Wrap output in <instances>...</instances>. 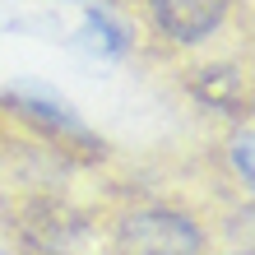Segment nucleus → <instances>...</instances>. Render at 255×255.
<instances>
[{
	"instance_id": "nucleus-1",
	"label": "nucleus",
	"mask_w": 255,
	"mask_h": 255,
	"mask_svg": "<svg viewBox=\"0 0 255 255\" xmlns=\"http://www.w3.org/2000/svg\"><path fill=\"white\" fill-rule=\"evenodd\" d=\"M116 251L121 255H204L209 237L186 209L139 204L116 218Z\"/></svg>"
},
{
	"instance_id": "nucleus-2",
	"label": "nucleus",
	"mask_w": 255,
	"mask_h": 255,
	"mask_svg": "<svg viewBox=\"0 0 255 255\" xmlns=\"http://www.w3.org/2000/svg\"><path fill=\"white\" fill-rule=\"evenodd\" d=\"M5 107L19 116L23 126H33L42 139H51L56 148H79V153H88V158L102 153L98 130L88 126L61 93H51V88H42V84H9L5 88Z\"/></svg>"
},
{
	"instance_id": "nucleus-3",
	"label": "nucleus",
	"mask_w": 255,
	"mask_h": 255,
	"mask_svg": "<svg viewBox=\"0 0 255 255\" xmlns=\"http://www.w3.org/2000/svg\"><path fill=\"white\" fill-rule=\"evenodd\" d=\"M14 232H19L23 251H33V255H74L88 237V218L74 204L42 195V200L19 204Z\"/></svg>"
},
{
	"instance_id": "nucleus-4",
	"label": "nucleus",
	"mask_w": 255,
	"mask_h": 255,
	"mask_svg": "<svg viewBox=\"0 0 255 255\" xmlns=\"http://www.w3.org/2000/svg\"><path fill=\"white\" fill-rule=\"evenodd\" d=\"M148 19L167 42L176 47H200L228 23L232 0H144Z\"/></svg>"
},
{
	"instance_id": "nucleus-5",
	"label": "nucleus",
	"mask_w": 255,
	"mask_h": 255,
	"mask_svg": "<svg viewBox=\"0 0 255 255\" xmlns=\"http://www.w3.org/2000/svg\"><path fill=\"white\" fill-rule=\"evenodd\" d=\"M190 88H195V98H200L204 107H214L223 116H237V121L251 116V79H246V70H237V65H204V70H195Z\"/></svg>"
},
{
	"instance_id": "nucleus-6",
	"label": "nucleus",
	"mask_w": 255,
	"mask_h": 255,
	"mask_svg": "<svg viewBox=\"0 0 255 255\" xmlns=\"http://www.w3.org/2000/svg\"><path fill=\"white\" fill-rule=\"evenodd\" d=\"M84 51H93V56H107V61H121V56H130L134 47V37H130V28L116 19L112 9H88L84 14Z\"/></svg>"
},
{
	"instance_id": "nucleus-7",
	"label": "nucleus",
	"mask_w": 255,
	"mask_h": 255,
	"mask_svg": "<svg viewBox=\"0 0 255 255\" xmlns=\"http://www.w3.org/2000/svg\"><path fill=\"white\" fill-rule=\"evenodd\" d=\"M251 148H255V139H251V126H242V130L232 134V144H228L232 172L242 176V186H255V162H251Z\"/></svg>"
},
{
	"instance_id": "nucleus-8",
	"label": "nucleus",
	"mask_w": 255,
	"mask_h": 255,
	"mask_svg": "<svg viewBox=\"0 0 255 255\" xmlns=\"http://www.w3.org/2000/svg\"><path fill=\"white\" fill-rule=\"evenodd\" d=\"M232 255H251V251H232Z\"/></svg>"
},
{
	"instance_id": "nucleus-9",
	"label": "nucleus",
	"mask_w": 255,
	"mask_h": 255,
	"mask_svg": "<svg viewBox=\"0 0 255 255\" xmlns=\"http://www.w3.org/2000/svg\"><path fill=\"white\" fill-rule=\"evenodd\" d=\"M74 5H79V0H74Z\"/></svg>"
}]
</instances>
